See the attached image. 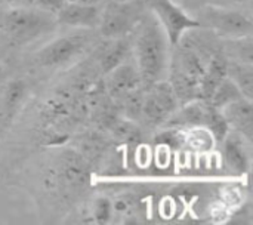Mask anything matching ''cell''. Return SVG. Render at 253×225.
Listing matches in <instances>:
<instances>
[{
  "label": "cell",
  "instance_id": "6da1fadb",
  "mask_svg": "<svg viewBox=\"0 0 253 225\" xmlns=\"http://www.w3.org/2000/svg\"><path fill=\"white\" fill-rule=\"evenodd\" d=\"M135 37V62L139 73L141 85L150 88L151 85L166 79L170 62V43L168 36L150 10L144 13L136 25Z\"/></svg>",
  "mask_w": 253,
  "mask_h": 225
},
{
  "label": "cell",
  "instance_id": "7a4b0ae2",
  "mask_svg": "<svg viewBox=\"0 0 253 225\" xmlns=\"http://www.w3.org/2000/svg\"><path fill=\"white\" fill-rule=\"evenodd\" d=\"M56 25V15L40 7L15 6L3 13L1 28L7 39L15 45H25L46 33Z\"/></svg>",
  "mask_w": 253,
  "mask_h": 225
},
{
  "label": "cell",
  "instance_id": "3957f363",
  "mask_svg": "<svg viewBox=\"0 0 253 225\" xmlns=\"http://www.w3.org/2000/svg\"><path fill=\"white\" fill-rule=\"evenodd\" d=\"M144 3L141 0L111 1L101 12V34L110 39L126 37L144 16Z\"/></svg>",
  "mask_w": 253,
  "mask_h": 225
},
{
  "label": "cell",
  "instance_id": "277c9868",
  "mask_svg": "<svg viewBox=\"0 0 253 225\" xmlns=\"http://www.w3.org/2000/svg\"><path fill=\"white\" fill-rule=\"evenodd\" d=\"M150 10L163 27L170 46H178L187 31L200 28L197 18L190 16L173 0H150Z\"/></svg>",
  "mask_w": 253,
  "mask_h": 225
},
{
  "label": "cell",
  "instance_id": "5b68a950",
  "mask_svg": "<svg viewBox=\"0 0 253 225\" xmlns=\"http://www.w3.org/2000/svg\"><path fill=\"white\" fill-rule=\"evenodd\" d=\"M202 16L206 27L215 30L219 34L228 36V37H237L243 39L251 36L252 33V21L245 13L234 10V9H224L216 6H206L202 10Z\"/></svg>",
  "mask_w": 253,
  "mask_h": 225
},
{
  "label": "cell",
  "instance_id": "8992f818",
  "mask_svg": "<svg viewBox=\"0 0 253 225\" xmlns=\"http://www.w3.org/2000/svg\"><path fill=\"white\" fill-rule=\"evenodd\" d=\"M87 42L89 37L82 33L55 39L37 52L36 62L40 67H61L79 56Z\"/></svg>",
  "mask_w": 253,
  "mask_h": 225
},
{
  "label": "cell",
  "instance_id": "52a82bcc",
  "mask_svg": "<svg viewBox=\"0 0 253 225\" xmlns=\"http://www.w3.org/2000/svg\"><path fill=\"white\" fill-rule=\"evenodd\" d=\"M246 136L236 131H230L222 139V156L231 172L245 175L251 169V147Z\"/></svg>",
  "mask_w": 253,
  "mask_h": 225
},
{
  "label": "cell",
  "instance_id": "ba28073f",
  "mask_svg": "<svg viewBox=\"0 0 253 225\" xmlns=\"http://www.w3.org/2000/svg\"><path fill=\"white\" fill-rule=\"evenodd\" d=\"M101 12L98 4L70 1L56 13V22L76 28H96L101 21Z\"/></svg>",
  "mask_w": 253,
  "mask_h": 225
},
{
  "label": "cell",
  "instance_id": "9c48e42d",
  "mask_svg": "<svg viewBox=\"0 0 253 225\" xmlns=\"http://www.w3.org/2000/svg\"><path fill=\"white\" fill-rule=\"evenodd\" d=\"M107 90L110 96L123 99L127 93L136 90L141 86V79L136 65L122 62L116 68L107 73Z\"/></svg>",
  "mask_w": 253,
  "mask_h": 225
},
{
  "label": "cell",
  "instance_id": "30bf717a",
  "mask_svg": "<svg viewBox=\"0 0 253 225\" xmlns=\"http://www.w3.org/2000/svg\"><path fill=\"white\" fill-rule=\"evenodd\" d=\"M228 126L231 131H236L246 136L248 139L252 138L253 132V108L252 101L242 98L234 102H230L224 108H221Z\"/></svg>",
  "mask_w": 253,
  "mask_h": 225
},
{
  "label": "cell",
  "instance_id": "8fae6325",
  "mask_svg": "<svg viewBox=\"0 0 253 225\" xmlns=\"http://www.w3.org/2000/svg\"><path fill=\"white\" fill-rule=\"evenodd\" d=\"M227 74H228V61L221 55H215L205 67V73L199 85V98L209 102L215 89L227 77Z\"/></svg>",
  "mask_w": 253,
  "mask_h": 225
},
{
  "label": "cell",
  "instance_id": "7c38bea8",
  "mask_svg": "<svg viewBox=\"0 0 253 225\" xmlns=\"http://www.w3.org/2000/svg\"><path fill=\"white\" fill-rule=\"evenodd\" d=\"M242 90L246 99L253 98V70L251 64H228V74H227Z\"/></svg>",
  "mask_w": 253,
  "mask_h": 225
},
{
  "label": "cell",
  "instance_id": "4fadbf2b",
  "mask_svg": "<svg viewBox=\"0 0 253 225\" xmlns=\"http://www.w3.org/2000/svg\"><path fill=\"white\" fill-rule=\"evenodd\" d=\"M242 98H245L243 93H242V90H240V89L237 88V85L227 76V77L218 85V88L215 89L213 95H212L211 99H209V104L213 105L215 108L221 110V108H224L225 105H228L230 102H234V101L242 99Z\"/></svg>",
  "mask_w": 253,
  "mask_h": 225
},
{
  "label": "cell",
  "instance_id": "5bb4252c",
  "mask_svg": "<svg viewBox=\"0 0 253 225\" xmlns=\"http://www.w3.org/2000/svg\"><path fill=\"white\" fill-rule=\"evenodd\" d=\"M184 134H185V145L196 153H209L216 144L213 135L203 126H193L190 131Z\"/></svg>",
  "mask_w": 253,
  "mask_h": 225
},
{
  "label": "cell",
  "instance_id": "9a60e30c",
  "mask_svg": "<svg viewBox=\"0 0 253 225\" xmlns=\"http://www.w3.org/2000/svg\"><path fill=\"white\" fill-rule=\"evenodd\" d=\"M127 52H129V43H127V40L125 37L114 39V43L104 52V55L101 58L102 71L107 74L108 71H111L113 68H116L117 65H120L122 62H125Z\"/></svg>",
  "mask_w": 253,
  "mask_h": 225
},
{
  "label": "cell",
  "instance_id": "2e32d148",
  "mask_svg": "<svg viewBox=\"0 0 253 225\" xmlns=\"http://www.w3.org/2000/svg\"><path fill=\"white\" fill-rule=\"evenodd\" d=\"M159 147H165L169 150H178L185 145V134L179 129H168L159 134L156 138Z\"/></svg>",
  "mask_w": 253,
  "mask_h": 225
},
{
  "label": "cell",
  "instance_id": "e0dca14e",
  "mask_svg": "<svg viewBox=\"0 0 253 225\" xmlns=\"http://www.w3.org/2000/svg\"><path fill=\"white\" fill-rule=\"evenodd\" d=\"M24 92H25V85L21 80L12 82L6 89V96H4L6 107L7 108H15L21 102V99L24 96Z\"/></svg>",
  "mask_w": 253,
  "mask_h": 225
},
{
  "label": "cell",
  "instance_id": "ac0fdd59",
  "mask_svg": "<svg viewBox=\"0 0 253 225\" xmlns=\"http://www.w3.org/2000/svg\"><path fill=\"white\" fill-rule=\"evenodd\" d=\"M114 134L123 141H136L141 135L139 129L132 122H117L114 126Z\"/></svg>",
  "mask_w": 253,
  "mask_h": 225
},
{
  "label": "cell",
  "instance_id": "d6986e66",
  "mask_svg": "<svg viewBox=\"0 0 253 225\" xmlns=\"http://www.w3.org/2000/svg\"><path fill=\"white\" fill-rule=\"evenodd\" d=\"M111 214H113V205H111V202L108 199H105V197L98 199L96 203H95V209H93L95 221L99 223V224H105V223L110 221Z\"/></svg>",
  "mask_w": 253,
  "mask_h": 225
},
{
  "label": "cell",
  "instance_id": "ffe728a7",
  "mask_svg": "<svg viewBox=\"0 0 253 225\" xmlns=\"http://www.w3.org/2000/svg\"><path fill=\"white\" fill-rule=\"evenodd\" d=\"M36 1V6L43 9V10H47V12H52V13H58L67 3H70V0H34Z\"/></svg>",
  "mask_w": 253,
  "mask_h": 225
},
{
  "label": "cell",
  "instance_id": "44dd1931",
  "mask_svg": "<svg viewBox=\"0 0 253 225\" xmlns=\"http://www.w3.org/2000/svg\"><path fill=\"white\" fill-rule=\"evenodd\" d=\"M70 1H74V3H83V4H98V3H101L102 0H70Z\"/></svg>",
  "mask_w": 253,
  "mask_h": 225
},
{
  "label": "cell",
  "instance_id": "7402d4cb",
  "mask_svg": "<svg viewBox=\"0 0 253 225\" xmlns=\"http://www.w3.org/2000/svg\"><path fill=\"white\" fill-rule=\"evenodd\" d=\"M7 1H12V3H16V4H21L22 1H25V0H7Z\"/></svg>",
  "mask_w": 253,
  "mask_h": 225
}]
</instances>
